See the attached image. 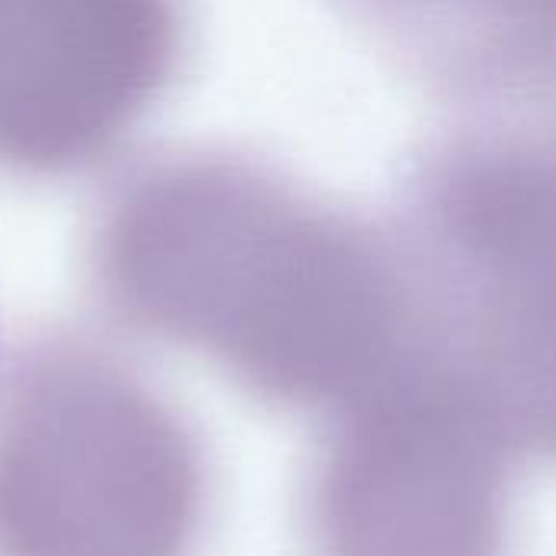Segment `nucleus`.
<instances>
[{"label": "nucleus", "instance_id": "1", "mask_svg": "<svg viewBox=\"0 0 556 556\" xmlns=\"http://www.w3.org/2000/svg\"><path fill=\"white\" fill-rule=\"evenodd\" d=\"M518 450L492 391L381 378L336 410L316 459L313 556H508Z\"/></svg>", "mask_w": 556, "mask_h": 556}, {"label": "nucleus", "instance_id": "2", "mask_svg": "<svg viewBox=\"0 0 556 556\" xmlns=\"http://www.w3.org/2000/svg\"><path fill=\"white\" fill-rule=\"evenodd\" d=\"M521 443L556 456V352L505 391H492Z\"/></svg>", "mask_w": 556, "mask_h": 556}]
</instances>
